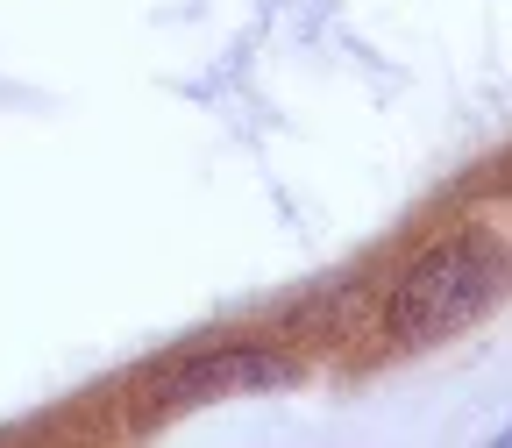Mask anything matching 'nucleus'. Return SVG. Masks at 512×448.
<instances>
[{
    "label": "nucleus",
    "mask_w": 512,
    "mask_h": 448,
    "mask_svg": "<svg viewBox=\"0 0 512 448\" xmlns=\"http://www.w3.org/2000/svg\"><path fill=\"white\" fill-rule=\"evenodd\" d=\"M512 292V249L491 228H456L448 242L420 249L384 292V335L392 349H434L448 335L477 328V320Z\"/></svg>",
    "instance_id": "nucleus-1"
},
{
    "label": "nucleus",
    "mask_w": 512,
    "mask_h": 448,
    "mask_svg": "<svg viewBox=\"0 0 512 448\" xmlns=\"http://www.w3.org/2000/svg\"><path fill=\"white\" fill-rule=\"evenodd\" d=\"M278 384H292V363L278 349L221 342V349H200V356L157 363L136 384V413L143 420H178L192 406H214V399H235V392H278Z\"/></svg>",
    "instance_id": "nucleus-2"
},
{
    "label": "nucleus",
    "mask_w": 512,
    "mask_h": 448,
    "mask_svg": "<svg viewBox=\"0 0 512 448\" xmlns=\"http://www.w3.org/2000/svg\"><path fill=\"white\" fill-rule=\"evenodd\" d=\"M498 441H512V427H505V434H498Z\"/></svg>",
    "instance_id": "nucleus-3"
}]
</instances>
